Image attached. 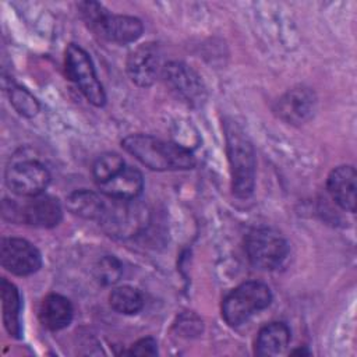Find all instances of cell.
<instances>
[{
  "label": "cell",
  "instance_id": "6da1fadb",
  "mask_svg": "<svg viewBox=\"0 0 357 357\" xmlns=\"http://www.w3.org/2000/svg\"><path fill=\"white\" fill-rule=\"evenodd\" d=\"M121 145L151 170H187L195 166V158L188 148L148 134H131L121 141Z\"/></svg>",
  "mask_w": 357,
  "mask_h": 357
},
{
  "label": "cell",
  "instance_id": "7a4b0ae2",
  "mask_svg": "<svg viewBox=\"0 0 357 357\" xmlns=\"http://www.w3.org/2000/svg\"><path fill=\"white\" fill-rule=\"evenodd\" d=\"M226 148L231 169V190L237 198H248L255 184V153L254 148L236 123L226 124Z\"/></svg>",
  "mask_w": 357,
  "mask_h": 357
},
{
  "label": "cell",
  "instance_id": "3957f363",
  "mask_svg": "<svg viewBox=\"0 0 357 357\" xmlns=\"http://www.w3.org/2000/svg\"><path fill=\"white\" fill-rule=\"evenodd\" d=\"M78 7L88 28L109 42L127 45L142 35V22L135 17L110 14L98 1H84Z\"/></svg>",
  "mask_w": 357,
  "mask_h": 357
},
{
  "label": "cell",
  "instance_id": "277c9868",
  "mask_svg": "<svg viewBox=\"0 0 357 357\" xmlns=\"http://www.w3.org/2000/svg\"><path fill=\"white\" fill-rule=\"evenodd\" d=\"M272 301L271 289L257 280L241 283L223 300L222 317L230 326H238L254 314L269 307Z\"/></svg>",
  "mask_w": 357,
  "mask_h": 357
},
{
  "label": "cell",
  "instance_id": "5b68a950",
  "mask_svg": "<svg viewBox=\"0 0 357 357\" xmlns=\"http://www.w3.org/2000/svg\"><path fill=\"white\" fill-rule=\"evenodd\" d=\"M1 212L4 219L43 229L57 226L63 215L59 199L46 194L28 197L22 204L4 199Z\"/></svg>",
  "mask_w": 357,
  "mask_h": 357
},
{
  "label": "cell",
  "instance_id": "8992f818",
  "mask_svg": "<svg viewBox=\"0 0 357 357\" xmlns=\"http://www.w3.org/2000/svg\"><path fill=\"white\" fill-rule=\"evenodd\" d=\"M149 220L146 208L135 199H112L106 202L99 223L109 236L130 238L145 230Z\"/></svg>",
  "mask_w": 357,
  "mask_h": 357
},
{
  "label": "cell",
  "instance_id": "52a82bcc",
  "mask_svg": "<svg viewBox=\"0 0 357 357\" xmlns=\"http://www.w3.org/2000/svg\"><path fill=\"white\" fill-rule=\"evenodd\" d=\"M245 254L248 261L258 269L272 271L279 268L289 254L286 238L276 230L258 227L245 237Z\"/></svg>",
  "mask_w": 357,
  "mask_h": 357
},
{
  "label": "cell",
  "instance_id": "ba28073f",
  "mask_svg": "<svg viewBox=\"0 0 357 357\" xmlns=\"http://www.w3.org/2000/svg\"><path fill=\"white\" fill-rule=\"evenodd\" d=\"M66 73L81 93L93 106H103L106 95L98 79L89 54L78 45L71 43L66 50Z\"/></svg>",
  "mask_w": 357,
  "mask_h": 357
},
{
  "label": "cell",
  "instance_id": "9c48e42d",
  "mask_svg": "<svg viewBox=\"0 0 357 357\" xmlns=\"http://www.w3.org/2000/svg\"><path fill=\"white\" fill-rule=\"evenodd\" d=\"M50 183V173L39 160L14 159L6 170V184L17 195L35 197L43 194Z\"/></svg>",
  "mask_w": 357,
  "mask_h": 357
},
{
  "label": "cell",
  "instance_id": "30bf717a",
  "mask_svg": "<svg viewBox=\"0 0 357 357\" xmlns=\"http://www.w3.org/2000/svg\"><path fill=\"white\" fill-rule=\"evenodd\" d=\"M160 77L166 86L188 106H199L206 99V89L199 75L181 61H169L163 66Z\"/></svg>",
  "mask_w": 357,
  "mask_h": 357
},
{
  "label": "cell",
  "instance_id": "8fae6325",
  "mask_svg": "<svg viewBox=\"0 0 357 357\" xmlns=\"http://www.w3.org/2000/svg\"><path fill=\"white\" fill-rule=\"evenodd\" d=\"M1 266L17 276L35 273L42 265L39 250L29 241L17 237H4L0 243Z\"/></svg>",
  "mask_w": 357,
  "mask_h": 357
},
{
  "label": "cell",
  "instance_id": "7c38bea8",
  "mask_svg": "<svg viewBox=\"0 0 357 357\" xmlns=\"http://www.w3.org/2000/svg\"><path fill=\"white\" fill-rule=\"evenodd\" d=\"M127 74L138 86H151L162 74V54L156 43L148 42L137 46L127 57Z\"/></svg>",
  "mask_w": 357,
  "mask_h": 357
},
{
  "label": "cell",
  "instance_id": "4fadbf2b",
  "mask_svg": "<svg viewBox=\"0 0 357 357\" xmlns=\"http://www.w3.org/2000/svg\"><path fill=\"white\" fill-rule=\"evenodd\" d=\"M317 98L307 86H296L280 96L275 106V113L289 124H304L315 112Z\"/></svg>",
  "mask_w": 357,
  "mask_h": 357
},
{
  "label": "cell",
  "instance_id": "5bb4252c",
  "mask_svg": "<svg viewBox=\"0 0 357 357\" xmlns=\"http://www.w3.org/2000/svg\"><path fill=\"white\" fill-rule=\"evenodd\" d=\"M328 191L335 202L344 211H356V191H357V173L350 165L335 167L326 181Z\"/></svg>",
  "mask_w": 357,
  "mask_h": 357
},
{
  "label": "cell",
  "instance_id": "9a60e30c",
  "mask_svg": "<svg viewBox=\"0 0 357 357\" xmlns=\"http://www.w3.org/2000/svg\"><path fill=\"white\" fill-rule=\"evenodd\" d=\"M98 187L110 199H137L144 188V178L139 170L124 166Z\"/></svg>",
  "mask_w": 357,
  "mask_h": 357
},
{
  "label": "cell",
  "instance_id": "2e32d148",
  "mask_svg": "<svg viewBox=\"0 0 357 357\" xmlns=\"http://www.w3.org/2000/svg\"><path fill=\"white\" fill-rule=\"evenodd\" d=\"M73 305L68 298L61 294H47L39 308V319L43 326L50 331L67 328L73 321Z\"/></svg>",
  "mask_w": 357,
  "mask_h": 357
},
{
  "label": "cell",
  "instance_id": "e0dca14e",
  "mask_svg": "<svg viewBox=\"0 0 357 357\" xmlns=\"http://www.w3.org/2000/svg\"><path fill=\"white\" fill-rule=\"evenodd\" d=\"M290 342V329L283 322H271L262 326L255 340V354L271 357L283 353Z\"/></svg>",
  "mask_w": 357,
  "mask_h": 357
},
{
  "label": "cell",
  "instance_id": "ac0fdd59",
  "mask_svg": "<svg viewBox=\"0 0 357 357\" xmlns=\"http://www.w3.org/2000/svg\"><path fill=\"white\" fill-rule=\"evenodd\" d=\"M0 297H1V315H3L4 328L11 336L20 337L21 335L20 291L11 282L3 278L0 282Z\"/></svg>",
  "mask_w": 357,
  "mask_h": 357
},
{
  "label": "cell",
  "instance_id": "d6986e66",
  "mask_svg": "<svg viewBox=\"0 0 357 357\" xmlns=\"http://www.w3.org/2000/svg\"><path fill=\"white\" fill-rule=\"evenodd\" d=\"M105 206V199L99 194L89 190H77L67 197L68 211L84 219L99 222Z\"/></svg>",
  "mask_w": 357,
  "mask_h": 357
},
{
  "label": "cell",
  "instance_id": "ffe728a7",
  "mask_svg": "<svg viewBox=\"0 0 357 357\" xmlns=\"http://www.w3.org/2000/svg\"><path fill=\"white\" fill-rule=\"evenodd\" d=\"M109 303L114 311L126 315H134L142 310L144 297L137 289L131 286H120L112 290Z\"/></svg>",
  "mask_w": 357,
  "mask_h": 357
},
{
  "label": "cell",
  "instance_id": "44dd1931",
  "mask_svg": "<svg viewBox=\"0 0 357 357\" xmlns=\"http://www.w3.org/2000/svg\"><path fill=\"white\" fill-rule=\"evenodd\" d=\"M126 166L123 158L117 153H103L98 156L92 166V174L96 181V184H102L110 177H113L117 172H120Z\"/></svg>",
  "mask_w": 357,
  "mask_h": 357
},
{
  "label": "cell",
  "instance_id": "7402d4cb",
  "mask_svg": "<svg viewBox=\"0 0 357 357\" xmlns=\"http://www.w3.org/2000/svg\"><path fill=\"white\" fill-rule=\"evenodd\" d=\"M123 276V265L113 255L102 257L95 265V278L105 286L116 284Z\"/></svg>",
  "mask_w": 357,
  "mask_h": 357
},
{
  "label": "cell",
  "instance_id": "603a6c76",
  "mask_svg": "<svg viewBox=\"0 0 357 357\" xmlns=\"http://www.w3.org/2000/svg\"><path fill=\"white\" fill-rule=\"evenodd\" d=\"M10 102L14 109L24 117H33L39 112V103L25 88L13 85L10 88Z\"/></svg>",
  "mask_w": 357,
  "mask_h": 357
},
{
  "label": "cell",
  "instance_id": "cb8c5ba5",
  "mask_svg": "<svg viewBox=\"0 0 357 357\" xmlns=\"http://www.w3.org/2000/svg\"><path fill=\"white\" fill-rule=\"evenodd\" d=\"M158 343L152 337H144L135 342L126 354H134V356H155L158 354Z\"/></svg>",
  "mask_w": 357,
  "mask_h": 357
},
{
  "label": "cell",
  "instance_id": "d4e9b609",
  "mask_svg": "<svg viewBox=\"0 0 357 357\" xmlns=\"http://www.w3.org/2000/svg\"><path fill=\"white\" fill-rule=\"evenodd\" d=\"M291 354H310V351H308V350H301V349H297V350H294Z\"/></svg>",
  "mask_w": 357,
  "mask_h": 357
}]
</instances>
